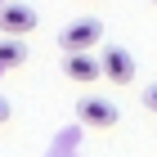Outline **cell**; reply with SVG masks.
Masks as SVG:
<instances>
[{"label": "cell", "instance_id": "obj_1", "mask_svg": "<svg viewBox=\"0 0 157 157\" xmlns=\"http://www.w3.org/2000/svg\"><path fill=\"white\" fill-rule=\"evenodd\" d=\"M99 40H103V23H99V18H76V23H67L59 32L63 54H85V49H94Z\"/></svg>", "mask_w": 157, "mask_h": 157}, {"label": "cell", "instance_id": "obj_2", "mask_svg": "<svg viewBox=\"0 0 157 157\" xmlns=\"http://www.w3.org/2000/svg\"><path fill=\"white\" fill-rule=\"evenodd\" d=\"M76 121H81V126H94V130H112V126L121 121V108L112 103V99L85 94L81 103H76Z\"/></svg>", "mask_w": 157, "mask_h": 157}, {"label": "cell", "instance_id": "obj_3", "mask_svg": "<svg viewBox=\"0 0 157 157\" xmlns=\"http://www.w3.org/2000/svg\"><path fill=\"white\" fill-rule=\"evenodd\" d=\"M99 59H103V76H108L112 85H130V81H135V54H130V49L108 45Z\"/></svg>", "mask_w": 157, "mask_h": 157}, {"label": "cell", "instance_id": "obj_4", "mask_svg": "<svg viewBox=\"0 0 157 157\" xmlns=\"http://www.w3.org/2000/svg\"><path fill=\"white\" fill-rule=\"evenodd\" d=\"M36 27V9L32 5H18V0H5L0 5V32L5 36H27Z\"/></svg>", "mask_w": 157, "mask_h": 157}, {"label": "cell", "instance_id": "obj_5", "mask_svg": "<svg viewBox=\"0 0 157 157\" xmlns=\"http://www.w3.org/2000/svg\"><path fill=\"white\" fill-rule=\"evenodd\" d=\"M63 72H67V81L90 85V81L103 76V59H94L90 49H85V54H67V59H63Z\"/></svg>", "mask_w": 157, "mask_h": 157}, {"label": "cell", "instance_id": "obj_6", "mask_svg": "<svg viewBox=\"0 0 157 157\" xmlns=\"http://www.w3.org/2000/svg\"><path fill=\"white\" fill-rule=\"evenodd\" d=\"M27 63V45L23 36H0V67L9 72V67H23Z\"/></svg>", "mask_w": 157, "mask_h": 157}, {"label": "cell", "instance_id": "obj_7", "mask_svg": "<svg viewBox=\"0 0 157 157\" xmlns=\"http://www.w3.org/2000/svg\"><path fill=\"white\" fill-rule=\"evenodd\" d=\"M144 108L157 112V85H148V90H144Z\"/></svg>", "mask_w": 157, "mask_h": 157}, {"label": "cell", "instance_id": "obj_8", "mask_svg": "<svg viewBox=\"0 0 157 157\" xmlns=\"http://www.w3.org/2000/svg\"><path fill=\"white\" fill-rule=\"evenodd\" d=\"M9 117H13V108H9V99L0 94V126H5V121H9Z\"/></svg>", "mask_w": 157, "mask_h": 157}, {"label": "cell", "instance_id": "obj_9", "mask_svg": "<svg viewBox=\"0 0 157 157\" xmlns=\"http://www.w3.org/2000/svg\"><path fill=\"white\" fill-rule=\"evenodd\" d=\"M0 72H5V67H0Z\"/></svg>", "mask_w": 157, "mask_h": 157}, {"label": "cell", "instance_id": "obj_10", "mask_svg": "<svg viewBox=\"0 0 157 157\" xmlns=\"http://www.w3.org/2000/svg\"><path fill=\"white\" fill-rule=\"evenodd\" d=\"M0 5H5V0H0Z\"/></svg>", "mask_w": 157, "mask_h": 157}, {"label": "cell", "instance_id": "obj_11", "mask_svg": "<svg viewBox=\"0 0 157 157\" xmlns=\"http://www.w3.org/2000/svg\"><path fill=\"white\" fill-rule=\"evenodd\" d=\"M153 5H157V0H153Z\"/></svg>", "mask_w": 157, "mask_h": 157}]
</instances>
